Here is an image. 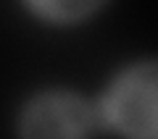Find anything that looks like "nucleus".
Wrapping results in <instances>:
<instances>
[{"label":"nucleus","instance_id":"f257e3e1","mask_svg":"<svg viewBox=\"0 0 158 139\" xmlns=\"http://www.w3.org/2000/svg\"><path fill=\"white\" fill-rule=\"evenodd\" d=\"M108 118L135 137H158V63L127 73L108 97Z\"/></svg>","mask_w":158,"mask_h":139},{"label":"nucleus","instance_id":"f03ea898","mask_svg":"<svg viewBox=\"0 0 158 139\" xmlns=\"http://www.w3.org/2000/svg\"><path fill=\"white\" fill-rule=\"evenodd\" d=\"M92 129V113L77 97H48L29 108L24 118V134L29 137H66Z\"/></svg>","mask_w":158,"mask_h":139},{"label":"nucleus","instance_id":"7ed1b4c3","mask_svg":"<svg viewBox=\"0 0 158 139\" xmlns=\"http://www.w3.org/2000/svg\"><path fill=\"white\" fill-rule=\"evenodd\" d=\"M98 3L100 0H32V6L50 18H79L90 13Z\"/></svg>","mask_w":158,"mask_h":139}]
</instances>
